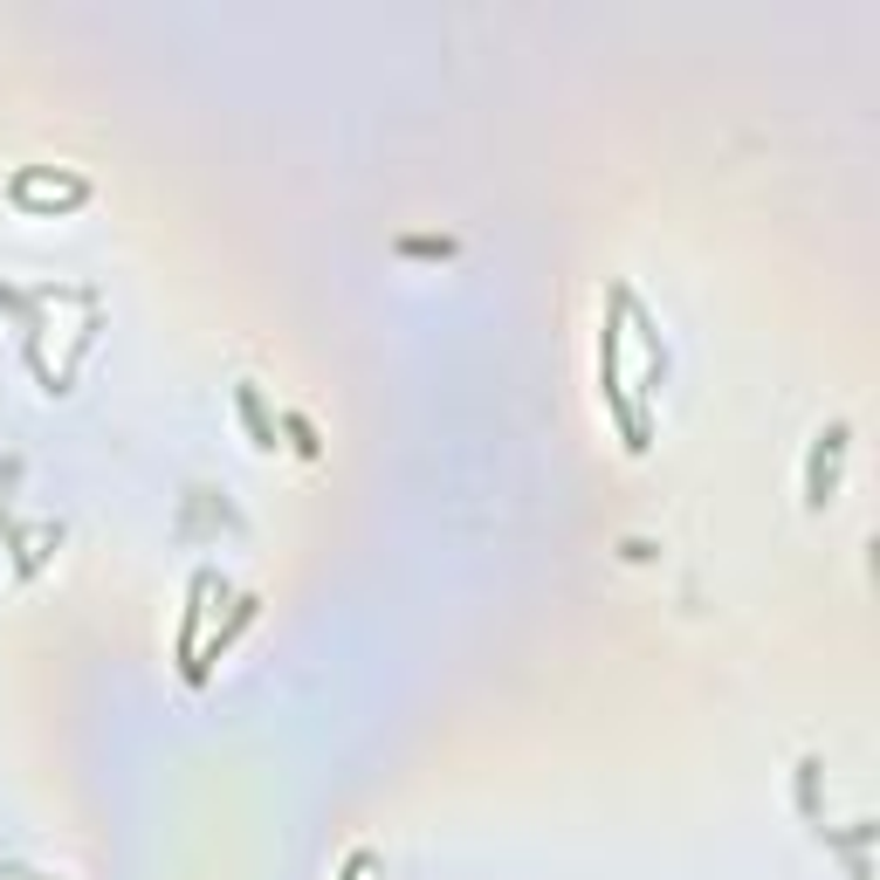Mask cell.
<instances>
[{"label":"cell","instance_id":"6da1fadb","mask_svg":"<svg viewBox=\"0 0 880 880\" xmlns=\"http://www.w3.org/2000/svg\"><path fill=\"white\" fill-rule=\"evenodd\" d=\"M241 413H248V427H255V440H262V448H276V433H268V420H262V406H255V393H241Z\"/></svg>","mask_w":880,"mask_h":880}]
</instances>
